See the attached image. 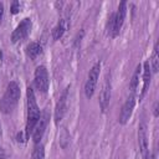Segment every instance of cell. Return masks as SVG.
Returning a JSON list of instances; mask_svg holds the SVG:
<instances>
[{"instance_id": "cell-7", "label": "cell", "mask_w": 159, "mask_h": 159, "mask_svg": "<svg viewBox=\"0 0 159 159\" xmlns=\"http://www.w3.org/2000/svg\"><path fill=\"white\" fill-rule=\"evenodd\" d=\"M68 89H70V86H67L63 92L61 93L58 101H57V104H56V108H55V122L58 123L62 120L65 113H66V109H67V99H68Z\"/></svg>"}, {"instance_id": "cell-8", "label": "cell", "mask_w": 159, "mask_h": 159, "mask_svg": "<svg viewBox=\"0 0 159 159\" xmlns=\"http://www.w3.org/2000/svg\"><path fill=\"white\" fill-rule=\"evenodd\" d=\"M134 106H135V96H134V93H132L122 106V109L119 113V119H118L120 124H125L129 120V118L133 113Z\"/></svg>"}, {"instance_id": "cell-6", "label": "cell", "mask_w": 159, "mask_h": 159, "mask_svg": "<svg viewBox=\"0 0 159 159\" xmlns=\"http://www.w3.org/2000/svg\"><path fill=\"white\" fill-rule=\"evenodd\" d=\"M31 27H32V21H31V19L25 17V19L16 26V29L12 31V34H11V41H12L14 43H16V42H19V41H22L24 39H26L27 35H29L30 31H31Z\"/></svg>"}, {"instance_id": "cell-12", "label": "cell", "mask_w": 159, "mask_h": 159, "mask_svg": "<svg viewBox=\"0 0 159 159\" xmlns=\"http://www.w3.org/2000/svg\"><path fill=\"white\" fill-rule=\"evenodd\" d=\"M150 78H152V70H150V65L149 61H145L143 65V88H142V93H140V98H143V96L145 94L149 83H150Z\"/></svg>"}, {"instance_id": "cell-15", "label": "cell", "mask_w": 159, "mask_h": 159, "mask_svg": "<svg viewBox=\"0 0 159 159\" xmlns=\"http://www.w3.org/2000/svg\"><path fill=\"white\" fill-rule=\"evenodd\" d=\"M66 29H67V25H66V21L62 19V20H60L58 22H57V25L53 27V30H52V36H53V40H60L62 36H63V34H65V31H66Z\"/></svg>"}, {"instance_id": "cell-18", "label": "cell", "mask_w": 159, "mask_h": 159, "mask_svg": "<svg viewBox=\"0 0 159 159\" xmlns=\"http://www.w3.org/2000/svg\"><path fill=\"white\" fill-rule=\"evenodd\" d=\"M19 10H20V2H19V1H14V2L11 4V7H10L11 14H17Z\"/></svg>"}, {"instance_id": "cell-21", "label": "cell", "mask_w": 159, "mask_h": 159, "mask_svg": "<svg viewBox=\"0 0 159 159\" xmlns=\"http://www.w3.org/2000/svg\"><path fill=\"white\" fill-rule=\"evenodd\" d=\"M0 159H6V158H5V154H4V153H1V154H0Z\"/></svg>"}, {"instance_id": "cell-14", "label": "cell", "mask_w": 159, "mask_h": 159, "mask_svg": "<svg viewBox=\"0 0 159 159\" xmlns=\"http://www.w3.org/2000/svg\"><path fill=\"white\" fill-rule=\"evenodd\" d=\"M140 73H142V66L138 65L133 72V76H132V80H130V84H129V88H130V92L132 93H135L138 86H139V77H140Z\"/></svg>"}, {"instance_id": "cell-9", "label": "cell", "mask_w": 159, "mask_h": 159, "mask_svg": "<svg viewBox=\"0 0 159 159\" xmlns=\"http://www.w3.org/2000/svg\"><path fill=\"white\" fill-rule=\"evenodd\" d=\"M138 144L142 153L143 159H149V149H148V137H147V125L142 122L138 127Z\"/></svg>"}, {"instance_id": "cell-13", "label": "cell", "mask_w": 159, "mask_h": 159, "mask_svg": "<svg viewBox=\"0 0 159 159\" xmlns=\"http://www.w3.org/2000/svg\"><path fill=\"white\" fill-rule=\"evenodd\" d=\"M41 52H42V46L39 42H31L26 47V55L31 60H35L39 55H41Z\"/></svg>"}, {"instance_id": "cell-5", "label": "cell", "mask_w": 159, "mask_h": 159, "mask_svg": "<svg viewBox=\"0 0 159 159\" xmlns=\"http://www.w3.org/2000/svg\"><path fill=\"white\" fill-rule=\"evenodd\" d=\"M125 15H127V2L125 1H122L119 5H118V10L114 15H112L111 17V21H112V36H117L123 26V22H124V19H125Z\"/></svg>"}, {"instance_id": "cell-20", "label": "cell", "mask_w": 159, "mask_h": 159, "mask_svg": "<svg viewBox=\"0 0 159 159\" xmlns=\"http://www.w3.org/2000/svg\"><path fill=\"white\" fill-rule=\"evenodd\" d=\"M154 116L158 117V102L154 103Z\"/></svg>"}, {"instance_id": "cell-17", "label": "cell", "mask_w": 159, "mask_h": 159, "mask_svg": "<svg viewBox=\"0 0 159 159\" xmlns=\"http://www.w3.org/2000/svg\"><path fill=\"white\" fill-rule=\"evenodd\" d=\"M32 159H45V148L42 144L40 143L35 144V148L32 152Z\"/></svg>"}, {"instance_id": "cell-11", "label": "cell", "mask_w": 159, "mask_h": 159, "mask_svg": "<svg viewBox=\"0 0 159 159\" xmlns=\"http://www.w3.org/2000/svg\"><path fill=\"white\" fill-rule=\"evenodd\" d=\"M109 99H111V82L107 78L102 87L101 94H99V107L103 112L107 109V107L109 104Z\"/></svg>"}, {"instance_id": "cell-19", "label": "cell", "mask_w": 159, "mask_h": 159, "mask_svg": "<svg viewBox=\"0 0 159 159\" xmlns=\"http://www.w3.org/2000/svg\"><path fill=\"white\" fill-rule=\"evenodd\" d=\"M4 16V4L0 2V22H1V19Z\"/></svg>"}, {"instance_id": "cell-16", "label": "cell", "mask_w": 159, "mask_h": 159, "mask_svg": "<svg viewBox=\"0 0 159 159\" xmlns=\"http://www.w3.org/2000/svg\"><path fill=\"white\" fill-rule=\"evenodd\" d=\"M150 70L152 72H158V67H159V58H158V43H155L154 48H153V55H152V61H150Z\"/></svg>"}, {"instance_id": "cell-10", "label": "cell", "mask_w": 159, "mask_h": 159, "mask_svg": "<svg viewBox=\"0 0 159 159\" xmlns=\"http://www.w3.org/2000/svg\"><path fill=\"white\" fill-rule=\"evenodd\" d=\"M47 122H48V113H47V112H43V113L40 116V119H39V122L36 123V125H35V128H34V130H32V133H31L35 144L40 143V140L42 139V135H43V133H45Z\"/></svg>"}, {"instance_id": "cell-3", "label": "cell", "mask_w": 159, "mask_h": 159, "mask_svg": "<svg viewBox=\"0 0 159 159\" xmlns=\"http://www.w3.org/2000/svg\"><path fill=\"white\" fill-rule=\"evenodd\" d=\"M99 70H101V62H96L88 72L87 81L84 83V94H86L87 98H91L94 93L97 81H98V77H99Z\"/></svg>"}, {"instance_id": "cell-4", "label": "cell", "mask_w": 159, "mask_h": 159, "mask_svg": "<svg viewBox=\"0 0 159 159\" xmlns=\"http://www.w3.org/2000/svg\"><path fill=\"white\" fill-rule=\"evenodd\" d=\"M34 84L36 87V89L41 93H46L48 91V86H50V80H48V73L45 66H39L35 70V75H34Z\"/></svg>"}, {"instance_id": "cell-1", "label": "cell", "mask_w": 159, "mask_h": 159, "mask_svg": "<svg viewBox=\"0 0 159 159\" xmlns=\"http://www.w3.org/2000/svg\"><path fill=\"white\" fill-rule=\"evenodd\" d=\"M26 108H27L26 111V139H29L30 134L32 133L41 116L32 87H27L26 89Z\"/></svg>"}, {"instance_id": "cell-2", "label": "cell", "mask_w": 159, "mask_h": 159, "mask_svg": "<svg viewBox=\"0 0 159 159\" xmlns=\"http://www.w3.org/2000/svg\"><path fill=\"white\" fill-rule=\"evenodd\" d=\"M20 94H21V92H20V86L17 84V82H15V81L10 82L0 99V111L4 114L11 113L15 109V107L20 99Z\"/></svg>"}]
</instances>
